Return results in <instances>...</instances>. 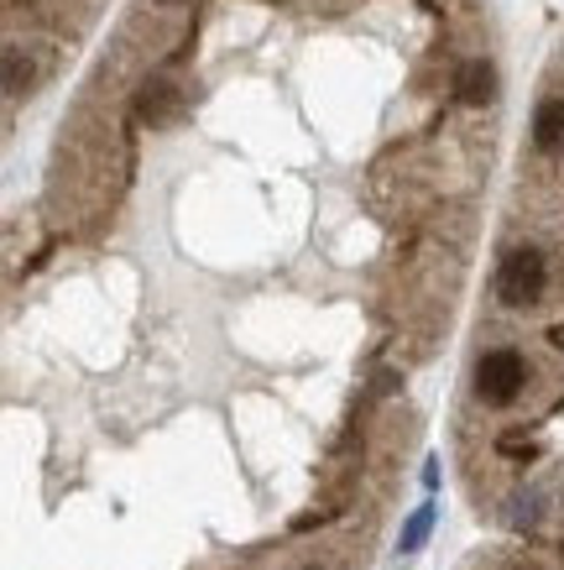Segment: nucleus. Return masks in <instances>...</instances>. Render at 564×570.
Segmentation results:
<instances>
[{
	"label": "nucleus",
	"instance_id": "1",
	"mask_svg": "<svg viewBox=\"0 0 564 570\" xmlns=\"http://www.w3.org/2000/svg\"><path fill=\"white\" fill-rule=\"evenodd\" d=\"M471 393L486 409H513L517 397L528 393V356L517 346H492L476 356V372H471Z\"/></svg>",
	"mask_w": 564,
	"mask_h": 570
},
{
	"label": "nucleus",
	"instance_id": "2",
	"mask_svg": "<svg viewBox=\"0 0 564 570\" xmlns=\"http://www.w3.org/2000/svg\"><path fill=\"white\" fill-rule=\"evenodd\" d=\"M548 294V257L538 246H513L502 267H496V298L507 309H528Z\"/></svg>",
	"mask_w": 564,
	"mask_h": 570
},
{
	"label": "nucleus",
	"instance_id": "3",
	"mask_svg": "<svg viewBox=\"0 0 564 570\" xmlns=\"http://www.w3.org/2000/svg\"><path fill=\"white\" fill-rule=\"evenodd\" d=\"M455 89H461L465 105H486V100H492V63H486V58H471V63H461V73H455Z\"/></svg>",
	"mask_w": 564,
	"mask_h": 570
},
{
	"label": "nucleus",
	"instance_id": "4",
	"mask_svg": "<svg viewBox=\"0 0 564 570\" xmlns=\"http://www.w3.org/2000/svg\"><path fill=\"white\" fill-rule=\"evenodd\" d=\"M533 141H538L544 153H560L564 147V100L538 105V116H533Z\"/></svg>",
	"mask_w": 564,
	"mask_h": 570
},
{
	"label": "nucleus",
	"instance_id": "5",
	"mask_svg": "<svg viewBox=\"0 0 564 570\" xmlns=\"http://www.w3.org/2000/svg\"><path fill=\"white\" fill-rule=\"evenodd\" d=\"M428 529H434V502H424V508H413V519H408V529H403V539H397V550H403V554L424 550Z\"/></svg>",
	"mask_w": 564,
	"mask_h": 570
},
{
	"label": "nucleus",
	"instance_id": "6",
	"mask_svg": "<svg viewBox=\"0 0 564 570\" xmlns=\"http://www.w3.org/2000/svg\"><path fill=\"white\" fill-rule=\"evenodd\" d=\"M27 79H32V63H21V52L11 48V52H6V89H11V95H21V85H27Z\"/></svg>",
	"mask_w": 564,
	"mask_h": 570
},
{
	"label": "nucleus",
	"instance_id": "7",
	"mask_svg": "<svg viewBox=\"0 0 564 570\" xmlns=\"http://www.w3.org/2000/svg\"><path fill=\"white\" fill-rule=\"evenodd\" d=\"M308 570H319V566H308Z\"/></svg>",
	"mask_w": 564,
	"mask_h": 570
}]
</instances>
